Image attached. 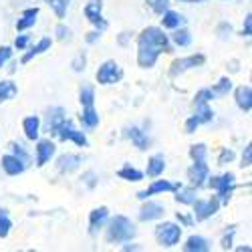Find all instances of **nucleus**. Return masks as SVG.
I'll return each instance as SVG.
<instances>
[{
	"label": "nucleus",
	"instance_id": "1",
	"mask_svg": "<svg viewBox=\"0 0 252 252\" xmlns=\"http://www.w3.org/2000/svg\"><path fill=\"white\" fill-rule=\"evenodd\" d=\"M105 240L109 244H123V242H131L137 234V226L123 214H115L113 218L107 220L105 224Z\"/></svg>",
	"mask_w": 252,
	"mask_h": 252
},
{
	"label": "nucleus",
	"instance_id": "2",
	"mask_svg": "<svg viewBox=\"0 0 252 252\" xmlns=\"http://www.w3.org/2000/svg\"><path fill=\"white\" fill-rule=\"evenodd\" d=\"M137 43H143V45H150V47H156L161 51V55L165 53H174V45L170 36L163 32V29L159 27H145L139 34H137Z\"/></svg>",
	"mask_w": 252,
	"mask_h": 252
},
{
	"label": "nucleus",
	"instance_id": "3",
	"mask_svg": "<svg viewBox=\"0 0 252 252\" xmlns=\"http://www.w3.org/2000/svg\"><path fill=\"white\" fill-rule=\"evenodd\" d=\"M156 240L163 248H174L182 240V226L176 222H161L156 226Z\"/></svg>",
	"mask_w": 252,
	"mask_h": 252
},
{
	"label": "nucleus",
	"instance_id": "4",
	"mask_svg": "<svg viewBox=\"0 0 252 252\" xmlns=\"http://www.w3.org/2000/svg\"><path fill=\"white\" fill-rule=\"evenodd\" d=\"M206 65V55L202 53H196V55H188V57H180L176 59L172 65H170V71H167V75H170L172 79L184 75L186 71L190 69H198V67H204Z\"/></svg>",
	"mask_w": 252,
	"mask_h": 252
},
{
	"label": "nucleus",
	"instance_id": "5",
	"mask_svg": "<svg viewBox=\"0 0 252 252\" xmlns=\"http://www.w3.org/2000/svg\"><path fill=\"white\" fill-rule=\"evenodd\" d=\"M95 79L99 85H115V83H119L123 79V69L119 67V63L109 59L99 65L97 73H95Z\"/></svg>",
	"mask_w": 252,
	"mask_h": 252
},
{
	"label": "nucleus",
	"instance_id": "6",
	"mask_svg": "<svg viewBox=\"0 0 252 252\" xmlns=\"http://www.w3.org/2000/svg\"><path fill=\"white\" fill-rule=\"evenodd\" d=\"M55 137H59V141H73L75 145H79V148H89V139H87L85 131L77 129L71 119H65V123L59 127Z\"/></svg>",
	"mask_w": 252,
	"mask_h": 252
},
{
	"label": "nucleus",
	"instance_id": "7",
	"mask_svg": "<svg viewBox=\"0 0 252 252\" xmlns=\"http://www.w3.org/2000/svg\"><path fill=\"white\" fill-rule=\"evenodd\" d=\"M194 206V220L196 222H206L208 218H212L218 214V210H220V200L218 196H212V198H208V200H202V198H196V202L192 204Z\"/></svg>",
	"mask_w": 252,
	"mask_h": 252
},
{
	"label": "nucleus",
	"instance_id": "8",
	"mask_svg": "<svg viewBox=\"0 0 252 252\" xmlns=\"http://www.w3.org/2000/svg\"><path fill=\"white\" fill-rule=\"evenodd\" d=\"M83 12H85V18L99 32H105L109 29L107 18H103V2L101 0H89V2L85 4V8H83Z\"/></svg>",
	"mask_w": 252,
	"mask_h": 252
},
{
	"label": "nucleus",
	"instance_id": "9",
	"mask_svg": "<svg viewBox=\"0 0 252 252\" xmlns=\"http://www.w3.org/2000/svg\"><path fill=\"white\" fill-rule=\"evenodd\" d=\"M236 188H238V184H236V176H234V172H226V174L218 176V186H216V190H214V192H216L220 204L228 206V202L232 200V194H234Z\"/></svg>",
	"mask_w": 252,
	"mask_h": 252
},
{
	"label": "nucleus",
	"instance_id": "10",
	"mask_svg": "<svg viewBox=\"0 0 252 252\" xmlns=\"http://www.w3.org/2000/svg\"><path fill=\"white\" fill-rule=\"evenodd\" d=\"M184 184H180V182H170V180H156L154 178V182L145 188V190H141V192H137V198L143 202V200H148V198H152V196H158V194H163V192H176V190H180Z\"/></svg>",
	"mask_w": 252,
	"mask_h": 252
},
{
	"label": "nucleus",
	"instance_id": "11",
	"mask_svg": "<svg viewBox=\"0 0 252 252\" xmlns=\"http://www.w3.org/2000/svg\"><path fill=\"white\" fill-rule=\"evenodd\" d=\"M163 214H165L163 204L154 202V200L148 198V200H143V206L139 208L137 218H139V222H154V220L163 218Z\"/></svg>",
	"mask_w": 252,
	"mask_h": 252
},
{
	"label": "nucleus",
	"instance_id": "12",
	"mask_svg": "<svg viewBox=\"0 0 252 252\" xmlns=\"http://www.w3.org/2000/svg\"><path fill=\"white\" fill-rule=\"evenodd\" d=\"M208 176H210V165L206 163V159L194 161L190 167H188V180H190V186L196 188V190L206 184Z\"/></svg>",
	"mask_w": 252,
	"mask_h": 252
},
{
	"label": "nucleus",
	"instance_id": "13",
	"mask_svg": "<svg viewBox=\"0 0 252 252\" xmlns=\"http://www.w3.org/2000/svg\"><path fill=\"white\" fill-rule=\"evenodd\" d=\"M159 55H161L159 49L150 47V45H143V43H137V65H139L141 69H152V67H156Z\"/></svg>",
	"mask_w": 252,
	"mask_h": 252
},
{
	"label": "nucleus",
	"instance_id": "14",
	"mask_svg": "<svg viewBox=\"0 0 252 252\" xmlns=\"http://www.w3.org/2000/svg\"><path fill=\"white\" fill-rule=\"evenodd\" d=\"M36 167H45L57 154V145L51 139H36Z\"/></svg>",
	"mask_w": 252,
	"mask_h": 252
},
{
	"label": "nucleus",
	"instance_id": "15",
	"mask_svg": "<svg viewBox=\"0 0 252 252\" xmlns=\"http://www.w3.org/2000/svg\"><path fill=\"white\" fill-rule=\"evenodd\" d=\"M107 220H109V208L107 206L93 208L89 212V236H97L99 230L105 228Z\"/></svg>",
	"mask_w": 252,
	"mask_h": 252
},
{
	"label": "nucleus",
	"instance_id": "16",
	"mask_svg": "<svg viewBox=\"0 0 252 252\" xmlns=\"http://www.w3.org/2000/svg\"><path fill=\"white\" fill-rule=\"evenodd\" d=\"M0 165H2V170H4V174L6 176H20V174H25L27 172V163L23 161V159H18L14 154H6V156H2V159H0Z\"/></svg>",
	"mask_w": 252,
	"mask_h": 252
},
{
	"label": "nucleus",
	"instance_id": "17",
	"mask_svg": "<svg viewBox=\"0 0 252 252\" xmlns=\"http://www.w3.org/2000/svg\"><path fill=\"white\" fill-rule=\"evenodd\" d=\"M125 137H127L135 148L139 150V152H145L152 145V139H150V135L145 133L141 127H137V125H131V127H127L125 129Z\"/></svg>",
	"mask_w": 252,
	"mask_h": 252
},
{
	"label": "nucleus",
	"instance_id": "18",
	"mask_svg": "<svg viewBox=\"0 0 252 252\" xmlns=\"http://www.w3.org/2000/svg\"><path fill=\"white\" fill-rule=\"evenodd\" d=\"M83 163V158L79 154H63L57 158V170L61 174H73Z\"/></svg>",
	"mask_w": 252,
	"mask_h": 252
},
{
	"label": "nucleus",
	"instance_id": "19",
	"mask_svg": "<svg viewBox=\"0 0 252 252\" xmlns=\"http://www.w3.org/2000/svg\"><path fill=\"white\" fill-rule=\"evenodd\" d=\"M51 47H53V38L43 36V38H40L34 47H31V49H29V51L23 55V59H20V65H29V63H31L32 59H36V57H40L43 53L51 51Z\"/></svg>",
	"mask_w": 252,
	"mask_h": 252
},
{
	"label": "nucleus",
	"instance_id": "20",
	"mask_svg": "<svg viewBox=\"0 0 252 252\" xmlns=\"http://www.w3.org/2000/svg\"><path fill=\"white\" fill-rule=\"evenodd\" d=\"M65 119H67V111L63 109V107H51L49 109V117H47V131L51 133V135H57V131H59V127L63 123H65Z\"/></svg>",
	"mask_w": 252,
	"mask_h": 252
},
{
	"label": "nucleus",
	"instance_id": "21",
	"mask_svg": "<svg viewBox=\"0 0 252 252\" xmlns=\"http://www.w3.org/2000/svg\"><path fill=\"white\" fill-rule=\"evenodd\" d=\"M234 101L238 105V109L244 113H250L252 109V89L248 85H240L234 89Z\"/></svg>",
	"mask_w": 252,
	"mask_h": 252
},
{
	"label": "nucleus",
	"instance_id": "22",
	"mask_svg": "<svg viewBox=\"0 0 252 252\" xmlns=\"http://www.w3.org/2000/svg\"><path fill=\"white\" fill-rule=\"evenodd\" d=\"M163 172H165V158H163V154H154L148 159V167H145L143 176H148V178L154 180V178H159Z\"/></svg>",
	"mask_w": 252,
	"mask_h": 252
},
{
	"label": "nucleus",
	"instance_id": "23",
	"mask_svg": "<svg viewBox=\"0 0 252 252\" xmlns=\"http://www.w3.org/2000/svg\"><path fill=\"white\" fill-rule=\"evenodd\" d=\"M23 131L29 141H36L40 137V117L38 115H29L23 119Z\"/></svg>",
	"mask_w": 252,
	"mask_h": 252
},
{
	"label": "nucleus",
	"instance_id": "24",
	"mask_svg": "<svg viewBox=\"0 0 252 252\" xmlns=\"http://www.w3.org/2000/svg\"><path fill=\"white\" fill-rule=\"evenodd\" d=\"M159 16H161V27H163V29L174 31V29H178V27H184V25H186V16H184V14H180V12H176V10H172V8H167V10H165V12H161Z\"/></svg>",
	"mask_w": 252,
	"mask_h": 252
},
{
	"label": "nucleus",
	"instance_id": "25",
	"mask_svg": "<svg viewBox=\"0 0 252 252\" xmlns=\"http://www.w3.org/2000/svg\"><path fill=\"white\" fill-rule=\"evenodd\" d=\"M184 250L186 252H208L210 250V242H208V238H204L200 234H192L184 242Z\"/></svg>",
	"mask_w": 252,
	"mask_h": 252
},
{
	"label": "nucleus",
	"instance_id": "26",
	"mask_svg": "<svg viewBox=\"0 0 252 252\" xmlns=\"http://www.w3.org/2000/svg\"><path fill=\"white\" fill-rule=\"evenodd\" d=\"M170 40H172V45H176V47H180V49H186V47L192 45V32L188 31L186 27H178V29H174V32L170 34Z\"/></svg>",
	"mask_w": 252,
	"mask_h": 252
},
{
	"label": "nucleus",
	"instance_id": "27",
	"mask_svg": "<svg viewBox=\"0 0 252 252\" xmlns=\"http://www.w3.org/2000/svg\"><path fill=\"white\" fill-rule=\"evenodd\" d=\"M117 178L119 180H125V182L137 184V182L143 180V172L137 170V167H133V165H129V163H125L123 167H119V170H117Z\"/></svg>",
	"mask_w": 252,
	"mask_h": 252
},
{
	"label": "nucleus",
	"instance_id": "28",
	"mask_svg": "<svg viewBox=\"0 0 252 252\" xmlns=\"http://www.w3.org/2000/svg\"><path fill=\"white\" fill-rule=\"evenodd\" d=\"M79 103L81 107H93L95 105V87L91 83H83L79 89Z\"/></svg>",
	"mask_w": 252,
	"mask_h": 252
},
{
	"label": "nucleus",
	"instance_id": "29",
	"mask_svg": "<svg viewBox=\"0 0 252 252\" xmlns=\"http://www.w3.org/2000/svg\"><path fill=\"white\" fill-rule=\"evenodd\" d=\"M81 123H83V127H87V129H95L97 125H99V113L95 109V105L93 107H83V113L79 115Z\"/></svg>",
	"mask_w": 252,
	"mask_h": 252
},
{
	"label": "nucleus",
	"instance_id": "30",
	"mask_svg": "<svg viewBox=\"0 0 252 252\" xmlns=\"http://www.w3.org/2000/svg\"><path fill=\"white\" fill-rule=\"evenodd\" d=\"M174 194H176L174 200H176L178 204H182V206H192V204L196 202V198H198V196H196V188H192V186H190V188H184V186H182L180 190H176Z\"/></svg>",
	"mask_w": 252,
	"mask_h": 252
},
{
	"label": "nucleus",
	"instance_id": "31",
	"mask_svg": "<svg viewBox=\"0 0 252 252\" xmlns=\"http://www.w3.org/2000/svg\"><path fill=\"white\" fill-rule=\"evenodd\" d=\"M18 95V87H16V83L10 81V79H4V81H0V103H4V101H10Z\"/></svg>",
	"mask_w": 252,
	"mask_h": 252
},
{
	"label": "nucleus",
	"instance_id": "32",
	"mask_svg": "<svg viewBox=\"0 0 252 252\" xmlns=\"http://www.w3.org/2000/svg\"><path fill=\"white\" fill-rule=\"evenodd\" d=\"M194 115H196V119L200 121V125L202 123H210L214 119V111H212V107H210V103H200V105H194Z\"/></svg>",
	"mask_w": 252,
	"mask_h": 252
},
{
	"label": "nucleus",
	"instance_id": "33",
	"mask_svg": "<svg viewBox=\"0 0 252 252\" xmlns=\"http://www.w3.org/2000/svg\"><path fill=\"white\" fill-rule=\"evenodd\" d=\"M232 79H230V77H222L218 83H214V85L212 87H210V89H212V93H214V97H226L230 91H232Z\"/></svg>",
	"mask_w": 252,
	"mask_h": 252
},
{
	"label": "nucleus",
	"instance_id": "34",
	"mask_svg": "<svg viewBox=\"0 0 252 252\" xmlns=\"http://www.w3.org/2000/svg\"><path fill=\"white\" fill-rule=\"evenodd\" d=\"M10 228H12V220L8 216V210L0 208V238H8Z\"/></svg>",
	"mask_w": 252,
	"mask_h": 252
},
{
	"label": "nucleus",
	"instance_id": "35",
	"mask_svg": "<svg viewBox=\"0 0 252 252\" xmlns=\"http://www.w3.org/2000/svg\"><path fill=\"white\" fill-rule=\"evenodd\" d=\"M55 38L59 40V43H71V40H73V31L67 25L59 23L57 29H55Z\"/></svg>",
	"mask_w": 252,
	"mask_h": 252
},
{
	"label": "nucleus",
	"instance_id": "36",
	"mask_svg": "<svg viewBox=\"0 0 252 252\" xmlns=\"http://www.w3.org/2000/svg\"><path fill=\"white\" fill-rule=\"evenodd\" d=\"M8 148H10V154H14L18 159H23L27 165L31 163V156H29V152L25 150V145L23 143H16V141H10L8 143Z\"/></svg>",
	"mask_w": 252,
	"mask_h": 252
},
{
	"label": "nucleus",
	"instance_id": "37",
	"mask_svg": "<svg viewBox=\"0 0 252 252\" xmlns=\"http://www.w3.org/2000/svg\"><path fill=\"white\" fill-rule=\"evenodd\" d=\"M232 32H234V27L230 25L228 20H222V23L216 25V36H218V40H228L230 36H232Z\"/></svg>",
	"mask_w": 252,
	"mask_h": 252
},
{
	"label": "nucleus",
	"instance_id": "38",
	"mask_svg": "<svg viewBox=\"0 0 252 252\" xmlns=\"http://www.w3.org/2000/svg\"><path fill=\"white\" fill-rule=\"evenodd\" d=\"M190 158L192 161H202L208 158V145L206 143H194L190 148Z\"/></svg>",
	"mask_w": 252,
	"mask_h": 252
},
{
	"label": "nucleus",
	"instance_id": "39",
	"mask_svg": "<svg viewBox=\"0 0 252 252\" xmlns=\"http://www.w3.org/2000/svg\"><path fill=\"white\" fill-rule=\"evenodd\" d=\"M234 234H236V224H230L228 230H226V234H224L222 240H220V248H222V250H230V248H232V244H234Z\"/></svg>",
	"mask_w": 252,
	"mask_h": 252
},
{
	"label": "nucleus",
	"instance_id": "40",
	"mask_svg": "<svg viewBox=\"0 0 252 252\" xmlns=\"http://www.w3.org/2000/svg\"><path fill=\"white\" fill-rule=\"evenodd\" d=\"M143 2L148 4V6L152 8V12L158 14V16H159L161 12H165L167 8H170V4H172L170 0H143Z\"/></svg>",
	"mask_w": 252,
	"mask_h": 252
},
{
	"label": "nucleus",
	"instance_id": "41",
	"mask_svg": "<svg viewBox=\"0 0 252 252\" xmlns=\"http://www.w3.org/2000/svg\"><path fill=\"white\" fill-rule=\"evenodd\" d=\"M36 25V16H25V14H20V18L16 20V31L18 32H25L29 29H32Z\"/></svg>",
	"mask_w": 252,
	"mask_h": 252
},
{
	"label": "nucleus",
	"instance_id": "42",
	"mask_svg": "<svg viewBox=\"0 0 252 252\" xmlns=\"http://www.w3.org/2000/svg\"><path fill=\"white\" fill-rule=\"evenodd\" d=\"M85 67H87V53L83 51V53H79V55L71 61V69H73L75 73H83V71H85Z\"/></svg>",
	"mask_w": 252,
	"mask_h": 252
},
{
	"label": "nucleus",
	"instance_id": "43",
	"mask_svg": "<svg viewBox=\"0 0 252 252\" xmlns=\"http://www.w3.org/2000/svg\"><path fill=\"white\" fill-rule=\"evenodd\" d=\"M212 99H216V97H214V93H212V89H210V87H204V89H200V91L196 93V97H194V105L210 103Z\"/></svg>",
	"mask_w": 252,
	"mask_h": 252
},
{
	"label": "nucleus",
	"instance_id": "44",
	"mask_svg": "<svg viewBox=\"0 0 252 252\" xmlns=\"http://www.w3.org/2000/svg\"><path fill=\"white\" fill-rule=\"evenodd\" d=\"M49 6H51L53 12L57 14V18H65L67 8H69V2H67V0H55V2H51Z\"/></svg>",
	"mask_w": 252,
	"mask_h": 252
},
{
	"label": "nucleus",
	"instance_id": "45",
	"mask_svg": "<svg viewBox=\"0 0 252 252\" xmlns=\"http://www.w3.org/2000/svg\"><path fill=\"white\" fill-rule=\"evenodd\" d=\"M236 158V154L232 150H228V148H222L220 156H218V165H228V163H232Z\"/></svg>",
	"mask_w": 252,
	"mask_h": 252
},
{
	"label": "nucleus",
	"instance_id": "46",
	"mask_svg": "<svg viewBox=\"0 0 252 252\" xmlns=\"http://www.w3.org/2000/svg\"><path fill=\"white\" fill-rule=\"evenodd\" d=\"M250 165H252V143H246V148L242 152V159H240V167L248 170Z\"/></svg>",
	"mask_w": 252,
	"mask_h": 252
},
{
	"label": "nucleus",
	"instance_id": "47",
	"mask_svg": "<svg viewBox=\"0 0 252 252\" xmlns=\"http://www.w3.org/2000/svg\"><path fill=\"white\" fill-rule=\"evenodd\" d=\"M29 45H31V36H29V34H18V36L14 38V49H16V51H27Z\"/></svg>",
	"mask_w": 252,
	"mask_h": 252
},
{
	"label": "nucleus",
	"instance_id": "48",
	"mask_svg": "<svg viewBox=\"0 0 252 252\" xmlns=\"http://www.w3.org/2000/svg\"><path fill=\"white\" fill-rule=\"evenodd\" d=\"M200 127V121L196 119V115H190L184 123V131L186 133H196V129Z\"/></svg>",
	"mask_w": 252,
	"mask_h": 252
},
{
	"label": "nucleus",
	"instance_id": "49",
	"mask_svg": "<svg viewBox=\"0 0 252 252\" xmlns=\"http://www.w3.org/2000/svg\"><path fill=\"white\" fill-rule=\"evenodd\" d=\"M176 220H178V224H180L182 228H190V226H194V216L186 214V212H178V214H176Z\"/></svg>",
	"mask_w": 252,
	"mask_h": 252
},
{
	"label": "nucleus",
	"instance_id": "50",
	"mask_svg": "<svg viewBox=\"0 0 252 252\" xmlns=\"http://www.w3.org/2000/svg\"><path fill=\"white\" fill-rule=\"evenodd\" d=\"M12 47H8V45H4V47H0V69H2L6 63L12 59Z\"/></svg>",
	"mask_w": 252,
	"mask_h": 252
},
{
	"label": "nucleus",
	"instance_id": "51",
	"mask_svg": "<svg viewBox=\"0 0 252 252\" xmlns=\"http://www.w3.org/2000/svg\"><path fill=\"white\" fill-rule=\"evenodd\" d=\"M83 184H85L87 188H89V190H95V186H97V174L95 172H85V174H83Z\"/></svg>",
	"mask_w": 252,
	"mask_h": 252
},
{
	"label": "nucleus",
	"instance_id": "52",
	"mask_svg": "<svg viewBox=\"0 0 252 252\" xmlns=\"http://www.w3.org/2000/svg\"><path fill=\"white\" fill-rule=\"evenodd\" d=\"M242 36H252V14L248 12L246 16H244V25H242V32H240Z\"/></svg>",
	"mask_w": 252,
	"mask_h": 252
},
{
	"label": "nucleus",
	"instance_id": "53",
	"mask_svg": "<svg viewBox=\"0 0 252 252\" xmlns=\"http://www.w3.org/2000/svg\"><path fill=\"white\" fill-rule=\"evenodd\" d=\"M99 38H101V32L95 29V31H91V32L85 34V43L87 45H95V43H99Z\"/></svg>",
	"mask_w": 252,
	"mask_h": 252
},
{
	"label": "nucleus",
	"instance_id": "54",
	"mask_svg": "<svg viewBox=\"0 0 252 252\" xmlns=\"http://www.w3.org/2000/svg\"><path fill=\"white\" fill-rule=\"evenodd\" d=\"M129 40H131V34L123 31V32H119V36H117V45H119V47H127Z\"/></svg>",
	"mask_w": 252,
	"mask_h": 252
},
{
	"label": "nucleus",
	"instance_id": "55",
	"mask_svg": "<svg viewBox=\"0 0 252 252\" xmlns=\"http://www.w3.org/2000/svg\"><path fill=\"white\" fill-rule=\"evenodd\" d=\"M38 12H40L38 6H31V8H25V10H23L25 16H38Z\"/></svg>",
	"mask_w": 252,
	"mask_h": 252
},
{
	"label": "nucleus",
	"instance_id": "56",
	"mask_svg": "<svg viewBox=\"0 0 252 252\" xmlns=\"http://www.w3.org/2000/svg\"><path fill=\"white\" fill-rule=\"evenodd\" d=\"M123 250L129 252V250H141V248H139L137 244H125V242H123Z\"/></svg>",
	"mask_w": 252,
	"mask_h": 252
},
{
	"label": "nucleus",
	"instance_id": "57",
	"mask_svg": "<svg viewBox=\"0 0 252 252\" xmlns=\"http://www.w3.org/2000/svg\"><path fill=\"white\" fill-rule=\"evenodd\" d=\"M236 250H238V252H250V250H252V248H250V246H248V244H244V246H238V248H236Z\"/></svg>",
	"mask_w": 252,
	"mask_h": 252
},
{
	"label": "nucleus",
	"instance_id": "58",
	"mask_svg": "<svg viewBox=\"0 0 252 252\" xmlns=\"http://www.w3.org/2000/svg\"><path fill=\"white\" fill-rule=\"evenodd\" d=\"M192 2H196V4H202V2H208V0H192Z\"/></svg>",
	"mask_w": 252,
	"mask_h": 252
},
{
	"label": "nucleus",
	"instance_id": "59",
	"mask_svg": "<svg viewBox=\"0 0 252 252\" xmlns=\"http://www.w3.org/2000/svg\"><path fill=\"white\" fill-rule=\"evenodd\" d=\"M43 2H47V4H51V2H55V0H43Z\"/></svg>",
	"mask_w": 252,
	"mask_h": 252
},
{
	"label": "nucleus",
	"instance_id": "60",
	"mask_svg": "<svg viewBox=\"0 0 252 252\" xmlns=\"http://www.w3.org/2000/svg\"><path fill=\"white\" fill-rule=\"evenodd\" d=\"M178 2H192V0H178Z\"/></svg>",
	"mask_w": 252,
	"mask_h": 252
},
{
	"label": "nucleus",
	"instance_id": "61",
	"mask_svg": "<svg viewBox=\"0 0 252 252\" xmlns=\"http://www.w3.org/2000/svg\"><path fill=\"white\" fill-rule=\"evenodd\" d=\"M220 2H228V0H220Z\"/></svg>",
	"mask_w": 252,
	"mask_h": 252
},
{
	"label": "nucleus",
	"instance_id": "62",
	"mask_svg": "<svg viewBox=\"0 0 252 252\" xmlns=\"http://www.w3.org/2000/svg\"><path fill=\"white\" fill-rule=\"evenodd\" d=\"M67 2H71V0H67Z\"/></svg>",
	"mask_w": 252,
	"mask_h": 252
}]
</instances>
